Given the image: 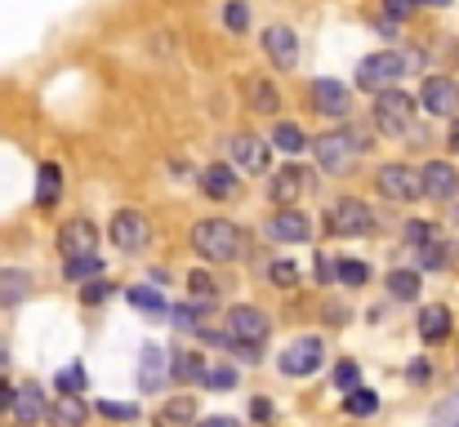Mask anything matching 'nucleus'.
Returning a JSON list of instances; mask_svg holds the SVG:
<instances>
[{
  "label": "nucleus",
  "instance_id": "de8ad7c7",
  "mask_svg": "<svg viewBox=\"0 0 459 427\" xmlns=\"http://www.w3.org/2000/svg\"><path fill=\"white\" fill-rule=\"evenodd\" d=\"M415 9V0H388V18H406Z\"/></svg>",
  "mask_w": 459,
  "mask_h": 427
},
{
  "label": "nucleus",
  "instance_id": "6ab92c4d",
  "mask_svg": "<svg viewBox=\"0 0 459 427\" xmlns=\"http://www.w3.org/2000/svg\"><path fill=\"white\" fill-rule=\"evenodd\" d=\"M246 103H250V112H259V116H277L281 94H277V85H273L268 76H250V81H246Z\"/></svg>",
  "mask_w": 459,
  "mask_h": 427
},
{
  "label": "nucleus",
  "instance_id": "dca6fc26",
  "mask_svg": "<svg viewBox=\"0 0 459 427\" xmlns=\"http://www.w3.org/2000/svg\"><path fill=\"white\" fill-rule=\"evenodd\" d=\"M264 54L277 63V72H290V67L299 63V40H295V31H290V27H268V31H264Z\"/></svg>",
  "mask_w": 459,
  "mask_h": 427
},
{
  "label": "nucleus",
  "instance_id": "ddd939ff",
  "mask_svg": "<svg viewBox=\"0 0 459 427\" xmlns=\"http://www.w3.org/2000/svg\"><path fill=\"white\" fill-rule=\"evenodd\" d=\"M268 147H273V142L255 139V134H232V139H228L232 169H241V174H264V169H268Z\"/></svg>",
  "mask_w": 459,
  "mask_h": 427
},
{
  "label": "nucleus",
  "instance_id": "5701e85b",
  "mask_svg": "<svg viewBox=\"0 0 459 427\" xmlns=\"http://www.w3.org/2000/svg\"><path fill=\"white\" fill-rule=\"evenodd\" d=\"M304 169L299 165H286V169H277V178L268 183V196H273V205H290L299 192H304Z\"/></svg>",
  "mask_w": 459,
  "mask_h": 427
},
{
  "label": "nucleus",
  "instance_id": "2f4dec72",
  "mask_svg": "<svg viewBox=\"0 0 459 427\" xmlns=\"http://www.w3.org/2000/svg\"><path fill=\"white\" fill-rule=\"evenodd\" d=\"M343 410H348L352 419H370V414L379 410V397H375L370 388H352V392H343Z\"/></svg>",
  "mask_w": 459,
  "mask_h": 427
},
{
  "label": "nucleus",
  "instance_id": "39448f33",
  "mask_svg": "<svg viewBox=\"0 0 459 427\" xmlns=\"http://www.w3.org/2000/svg\"><path fill=\"white\" fill-rule=\"evenodd\" d=\"M411 121H415V98L411 94H402V90L375 94V125L384 134H411Z\"/></svg>",
  "mask_w": 459,
  "mask_h": 427
},
{
  "label": "nucleus",
  "instance_id": "9b49d317",
  "mask_svg": "<svg viewBox=\"0 0 459 427\" xmlns=\"http://www.w3.org/2000/svg\"><path fill=\"white\" fill-rule=\"evenodd\" d=\"M58 254L63 259H85V254H99V227L90 218H67L58 227Z\"/></svg>",
  "mask_w": 459,
  "mask_h": 427
},
{
  "label": "nucleus",
  "instance_id": "9d476101",
  "mask_svg": "<svg viewBox=\"0 0 459 427\" xmlns=\"http://www.w3.org/2000/svg\"><path fill=\"white\" fill-rule=\"evenodd\" d=\"M307 98H312V107L321 116H348L352 112V90L343 81H334V76H316L312 90H307Z\"/></svg>",
  "mask_w": 459,
  "mask_h": 427
},
{
  "label": "nucleus",
  "instance_id": "c03bdc74",
  "mask_svg": "<svg viewBox=\"0 0 459 427\" xmlns=\"http://www.w3.org/2000/svg\"><path fill=\"white\" fill-rule=\"evenodd\" d=\"M268 277H273V285H286V289H290V285L299 281V268H295V263H273Z\"/></svg>",
  "mask_w": 459,
  "mask_h": 427
},
{
  "label": "nucleus",
  "instance_id": "58836bf2",
  "mask_svg": "<svg viewBox=\"0 0 459 427\" xmlns=\"http://www.w3.org/2000/svg\"><path fill=\"white\" fill-rule=\"evenodd\" d=\"M437 241V227L433 223H406V245L411 250H424V245H433Z\"/></svg>",
  "mask_w": 459,
  "mask_h": 427
},
{
  "label": "nucleus",
  "instance_id": "49530a36",
  "mask_svg": "<svg viewBox=\"0 0 459 427\" xmlns=\"http://www.w3.org/2000/svg\"><path fill=\"white\" fill-rule=\"evenodd\" d=\"M250 419H255V423H268V419H273V406H268V401H255V406H250Z\"/></svg>",
  "mask_w": 459,
  "mask_h": 427
},
{
  "label": "nucleus",
  "instance_id": "412c9836",
  "mask_svg": "<svg viewBox=\"0 0 459 427\" xmlns=\"http://www.w3.org/2000/svg\"><path fill=\"white\" fill-rule=\"evenodd\" d=\"M420 338L424 343H446L451 338V312L442 307V303H429V307H420Z\"/></svg>",
  "mask_w": 459,
  "mask_h": 427
},
{
  "label": "nucleus",
  "instance_id": "c85d7f7f",
  "mask_svg": "<svg viewBox=\"0 0 459 427\" xmlns=\"http://www.w3.org/2000/svg\"><path fill=\"white\" fill-rule=\"evenodd\" d=\"M126 298H130L139 312H148V316H165V312H169L165 294H160V289H152V285H130V289H126Z\"/></svg>",
  "mask_w": 459,
  "mask_h": 427
},
{
  "label": "nucleus",
  "instance_id": "72a5a7b5",
  "mask_svg": "<svg viewBox=\"0 0 459 427\" xmlns=\"http://www.w3.org/2000/svg\"><path fill=\"white\" fill-rule=\"evenodd\" d=\"M415 254H420V268H451V259H459L455 245H442V241H433V245H424Z\"/></svg>",
  "mask_w": 459,
  "mask_h": 427
},
{
  "label": "nucleus",
  "instance_id": "f3484780",
  "mask_svg": "<svg viewBox=\"0 0 459 427\" xmlns=\"http://www.w3.org/2000/svg\"><path fill=\"white\" fill-rule=\"evenodd\" d=\"M268 236H273L277 245H299V241L312 236V223H307V214L281 209V214H273V218H268Z\"/></svg>",
  "mask_w": 459,
  "mask_h": 427
},
{
  "label": "nucleus",
  "instance_id": "2eb2a0df",
  "mask_svg": "<svg viewBox=\"0 0 459 427\" xmlns=\"http://www.w3.org/2000/svg\"><path fill=\"white\" fill-rule=\"evenodd\" d=\"M169 383V352H160L156 343H148L139 352V392H160Z\"/></svg>",
  "mask_w": 459,
  "mask_h": 427
},
{
  "label": "nucleus",
  "instance_id": "e433bc0d",
  "mask_svg": "<svg viewBox=\"0 0 459 427\" xmlns=\"http://www.w3.org/2000/svg\"><path fill=\"white\" fill-rule=\"evenodd\" d=\"M334 277H339V285L357 289V285H366V281H370V268H366V263H357V259H343V263L334 268Z\"/></svg>",
  "mask_w": 459,
  "mask_h": 427
},
{
  "label": "nucleus",
  "instance_id": "f704fd0d",
  "mask_svg": "<svg viewBox=\"0 0 459 427\" xmlns=\"http://www.w3.org/2000/svg\"><path fill=\"white\" fill-rule=\"evenodd\" d=\"M165 316H169V325H174V329H187V334H192V329H201V307H196V303H192V307H187V303H174Z\"/></svg>",
  "mask_w": 459,
  "mask_h": 427
},
{
  "label": "nucleus",
  "instance_id": "7ed1b4c3",
  "mask_svg": "<svg viewBox=\"0 0 459 427\" xmlns=\"http://www.w3.org/2000/svg\"><path fill=\"white\" fill-rule=\"evenodd\" d=\"M325 227H330L334 236H343V241H357V236H370V232H375V214H370V205H366V201L343 196V201H334V205H330Z\"/></svg>",
  "mask_w": 459,
  "mask_h": 427
},
{
  "label": "nucleus",
  "instance_id": "1a4fd4ad",
  "mask_svg": "<svg viewBox=\"0 0 459 427\" xmlns=\"http://www.w3.org/2000/svg\"><path fill=\"white\" fill-rule=\"evenodd\" d=\"M277 365H281V374H290V379H312V374L325 365V343L304 334V338H295V343L281 352Z\"/></svg>",
  "mask_w": 459,
  "mask_h": 427
},
{
  "label": "nucleus",
  "instance_id": "864d4df0",
  "mask_svg": "<svg viewBox=\"0 0 459 427\" xmlns=\"http://www.w3.org/2000/svg\"><path fill=\"white\" fill-rule=\"evenodd\" d=\"M455 427H459V423H455Z\"/></svg>",
  "mask_w": 459,
  "mask_h": 427
},
{
  "label": "nucleus",
  "instance_id": "603ef678",
  "mask_svg": "<svg viewBox=\"0 0 459 427\" xmlns=\"http://www.w3.org/2000/svg\"><path fill=\"white\" fill-rule=\"evenodd\" d=\"M424 4H433V9H442V4H451V0H424Z\"/></svg>",
  "mask_w": 459,
  "mask_h": 427
},
{
  "label": "nucleus",
  "instance_id": "7c9ffc66",
  "mask_svg": "<svg viewBox=\"0 0 459 427\" xmlns=\"http://www.w3.org/2000/svg\"><path fill=\"white\" fill-rule=\"evenodd\" d=\"M63 277H67V281H94V277H103V259H99V254L63 259Z\"/></svg>",
  "mask_w": 459,
  "mask_h": 427
},
{
  "label": "nucleus",
  "instance_id": "a211bd4d",
  "mask_svg": "<svg viewBox=\"0 0 459 427\" xmlns=\"http://www.w3.org/2000/svg\"><path fill=\"white\" fill-rule=\"evenodd\" d=\"M13 419L22 427H31V423H40L45 419V392L36 388V383H22V388H13Z\"/></svg>",
  "mask_w": 459,
  "mask_h": 427
},
{
  "label": "nucleus",
  "instance_id": "f03ea898",
  "mask_svg": "<svg viewBox=\"0 0 459 427\" xmlns=\"http://www.w3.org/2000/svg\"><path fill=\"white\" fill-rule=\"evenodd\" d=\"M402 76H406V58L393 54V49L370 54V58L357 63V90H366V94H384V90H393V81H402Z\"/></svg>",
  "mask_w": 459,
  "mask_h": 427
},
{
  "label": "nucleus",
  "instance_id": "a878e982",
  "mask_svg": "<svg viewBox=\"0 0 459 427\" xmlns=\"http://www.w3.org/2000/svg\"><path fill=\"white\" fill-rule=\"evenodd\" d=\"M169 379L174 383H201L205 379V356H196V352H169Z\"/></svg>",
  "mask_w": 459,
  "mask_h": 427
},
{
  "label": "nucleus",
  "instance_id": "aec40b11",
  "mask_svg": "<svg viewBox=\"0 0 459 427\" xmlns=\"http://www.w3.org/2000/svg\"><path fill=\"white\" fill-rule=\"evenodd\" d=\"M63 201V165L45 160L36 174V209H54Z\"/></svg>",
  "mask_w": 459,
  "mask_h": 427
},
{
  "label": "nucleus",
  "instance_id": "4468645a",
  "mask_svg": "<svg viewBox=\"0 0 459 427\" xmlns=\"http://www.w3.org/2000/svg\"><path fill=\"white\" fill-rule=\"evenodd\" d=\"M420 98H424V112H433V116H455L459 112V81H451V76H429Z\"/></svg>",
  "mask_w": 459,
  "mask_h": 427
},
{
  "label": "nucleus",
  "instance_id": "bb28decb",
  "mask_svg": "<svg viewBox=\"0 0 459 427\" xmlns=\"http://www.w3.org/2000/svg\"><path fill=\"white\" fill-rule=\"evenodd\" d=\"M388 294L397 298V303H415L420 298V268H397V272H388Z\"/></svg>",
  "mask_w": 459,
  "mask_h": 427
},
{
  "label": "nucleus",
  "instance_id": "4be33fe9",
  "mask_svg": "<svg viewBox=\"0 0 459 427\" xmlns=\"http://www.w3.org/2000/svg\"><path fill=\"white\" fill-rule=\"evenodd\" d=\"M196 183H201V192H205V196L228 201V196L237 192V169H232V165H205Z\"/></svg>",
  "mask_w": 459,
  "mask_h": 427
},
{
  "label": "nucleus",
  "instance_id": "0eeeda50",
  "mask_svg": "<svg viewBox=\"0 0 459 427\" xmlns=\"http://www.w3.org/2000/svg\"><path fill=\"white\" fill-rule=\"evenodd\" d=\"M357 151H361V142L352 139L348 130H330V134L312 139V156H316V165H321L325 174H343V169L357 160Z\"/></svg>",
  "mask_w": 459,
  "mask_h": 427
},
{
  "label": "nucleus",
  "instance_id": "ea45409f",
  "mask_svg": "<svg viewBox=\"0 0 459 427\" xmlns=\"http://www.w3.org/2000/svg\"><path fill=\"white\" fill-rule=\"evenodd\" d=\"M99 414H103V419H117V423H134V419H139V406H121V401H99Z\"/></svg>",
  "mask_w": 459,
  "mask_h": 427
},
{
  "label": "nucleus",
  "instance_id": "09e8293b",
  "mask_svg": "<svg viewBox=\"0 0 459 427\" xmlns=\"http://www.w3.org/2000/svg\"><path fill=\"white\" fill-rule=\"evenodd\" d=\"M196 427H241L237 419H223V414H214V419H205V423H196Z\"/></svg>",
  "mask_w": 459,
  "mask_h": 427
},
{
  "label": "nucleus",
  "instance_id": "393cba45",
  "mask_svg": "<svg viewBox=\"0 0 459 427\" xmlns=\"http://www.w3.org/2000/svg\"><path fill=\"white\" fill-rule=\"evenodd\" d=\"M156 427H196V401L192 397H174L156 410Z\"/></svg>",
  "mask_w": 459,
  "mask_h": 427
},
{
  "label": "nucleus",
  "instance_id": "f257e3e1",
  "mask_svg": "<svg viewBox=\"0 0 459 427\" xmlns=\"http://www.w3.org/2000/svg\"><path fill=\"white\" fill-rule=\"evenodd\" d=\"M192 250L205 259V263H232L246 254V232L228 218H205L192 227Z\"/></svg>",
  "mask_w": 459,
  "mask_h": 427
},
{
  "label": "nucleus",
  "instance_id": "c9c22d12",
  "mask_svg": "<svg viewBox=\"0 0 459 427\" xmlns=\"http://www.w3.org/2000/svg\"><path fill=\"white\" fill-rule=\"evenodd\" d=\"M54 388H58V397H81V392H85V370H81V365H67V370H58Z\"/></svg>",
  "mask_w": 459,
  "mask_h": 427
},
{
  "label": "nucleus",
  "instance_id": "20e7f679",
  "mask_svg": "<svg viewBox=\"0 0 459 427\" xmlns=\"http://www.w3.org/2000/svg\"><path fill=\"white\" fill-rule=\"evenodd\" d=\"M228 347L232 343H250V347H264V338L273 334V320H268V312L264 307H250V303H241V307H232L228 312Z\"/></svg>",
  "mask_w": 459,
  "mask_h": 427
},
{
  "label": "nucleus",
  "instance_id": "6e6552de",
  "mask_svg": "<svg viewBox=\"0 0 459 427\" xmlns=\"http://www.w3.org/2000/svg\"><path fill=\"white\" fill-rule=\"evenodd\" d=\"M108 236H112L117 250L139 254V250H148V241H152V223H148V214H139V209H117Z\"/></svg>",
  "mask_w": 459,
  "mask_h": 427
},
{
  "label": "nucleus",
  "instance_id": "79ce46f5",
  "mask_svg": "<svg viewBox=\"0 0 459 427\" xmlns=\"http://www.w3.org/2000/svg\"><path fill=\"white\" fill-rule=\"evenodd\" d=\"M210 392H228V388H237V374L232 370H205V379H201Z\"/></svg>",
  "mask_w": 459,
  "mask_h": 427
},
{
  "label": "nucleus",
  "instance_id": "423d86ee",
  "mask_svg": "<svg viewBox=\"0 0 459 427\" xmlns=\"http://www.w3.org/2000/svg\"><path fill=\"white\" fill-rule=\"evenodd\" d=\"M375 187H379L384 201H397V205H411L415 196H424V192H420V169H411V165H402V160L379 165Z\"/></svg>",
  "mask_w": 459,
  "mask_h": 427
},
{
  "label": "nucleus",
  "instance_id": "473e14b6",
  "mask_svg": "<svg viewBox=\"0 0 459 427\" xmlns=\"http://www.w3.org/2000/svg\"><path fill=\"white\" fill-rule=\"evenodd\" d=\"M273 142H277V147H281L286 156H299V151H304V147H307L304 130H299V125H290V121H281V125L273 130Z\"/></svg>",
  "mask_w": 459,
  "mask_h": 427
},
{
  "label": "nucleus",
  "instance_id": "c756f323",
  "mask_svg": "<svg viewBox=\"0 0 459 427\" xmlns=\"http://www.w3.org/2000/svg\"><path fill=\"white\" fill-rule=\"evenodd\" d=\"M85 419H90V406L81 397H58L54 401V423L58 427H85Z\"/></svg>",
  "mask_w": 459,
  "mask_h": 427
},
{
  "label": "nucleus",
  "instance_id": "8fccbe9b",
  "mask_svg": "<svg viewBox=\"0 0 459 427\" xmlns=\"http://www.w3.org/2000/svg\"><path fill=\"white\" fill-rule=\"evenodd\" d=\"M446 142H451V151H459V116L451 121V134H446Z\"/></svg>",
  "mask_w": 459,
  "mask_h": 427
},
{
  "label": "nucleus",
  "instance_id": "4c0bfd02",
  "mask_svg": "<svg viewBox=\"0 0 459 427\" xmlns=\"http://www.w3.org/2000/svg\"><path fill=\"white\" fill-rule=\"evenodd\" d=\"M223 22H228V31H246L250 27V4L246 0H228V9H223Z\"/></svg>",
  "mask_w": 459,
  "mask_h": 427
},
{
  "label": "nucleus",
  "instance_id": "a19ab883",
  "mask_svg": "<svg viewBox=\"0 0 459 427\" xmlns=\"http://www.w3.org/2000/svg\"><path fill=\"white\" fill-rule=\"evenodd\" d=\"M334 383H339L343 392H352V388H361V365H357V361H343V365L334 370Z\"/></svg>",
  "mask_w": 459,
  "mask_h": 427
},
{
  "label": "nucleus",
  "instance_id": "f8f14e48",
  "mask_svg": "<svg viewBox=\"0 0 459 427\" xmlns=\"http://www.w3.org/2000/svg\"><path fill=\"white\" fill-rule=\"evenodd\" d=\"M420 192L429 201H455L459 196V169L451 160H429L420 169Z\"/></svg>",
  "mask_w": 459,
  "mask_h": 427
},
{
  "label": "nucleus",
  "instance_id": "cd10ccee",
  "mask_svg": "<svg viewBox=\"0 0 459 427\" xmlns=\"http://www.w3.org/2000/svg\"><path fill=\"white\" fill-rule=\"evenodd\" d=\"M187 289H192V303H196L201 312L219 307V281H214L210 272H201V268H196V272L187 277Z\"/></svg>",
  "mask_w": 459,
  "mask_h": 427
},
{
  "label": "nucleus",
  "instance_id": "a18cd8bd",
  "mask_svg": "<svg viewBox=\"0 0 459 427\" xmlns=\"http://www.w3.org/2000/svg\"><path fill=\"white\" fill-rule=\"evenodd\" d=\"M429 374H433V370H429V361H415V365L406 370V379H411V383H429Z\"/></svg>",
  "mask_w": 459,
  "mask_h": 427
},
{
  "label": "nucleus",
  "instance_id": "37998d69",
  "mask_svg": "<svg viewBox=\"0 0 459 427\" xmlns=\"http://www.w3.org/2000/svg\"><path fill=\"white\" fill-rule=\"evenodd\" d=\"M108 294H112V285L103 281V277H94L90 285H81V303H103Z\"/></svg>",
  "mask_w": 459,
  "mask_h": 427
},
{
  "label": "nucleus",
  "instance_id": "3c124183",
  "mask_svg": "<svg viewBox=\"0 0 459 427\" xmlns=\"http://www.w3.org/2000/svg\"><path fill=\"white\" fill-rule=\"evenodd\" d=\"M4 370H9V343L0 338V374H4Z\"/></svg>",
  "mask_w": 459,
  "mask_h": 427
},
{
  "label": "nucleus",
  "instance_id": "b1692460",
  "mask_svg": "<svg viewBox=\"0 0 459 427\" xmlns=\"http://www.w3.org/2000/svg\"><path fill=\"white\" fill-rule=\"evenodd\" d=\"M31 294V277L22 268H0V307H18Z\"/></svg>",
  "mask_w": 459,
  "mask_h": 427
}]
</instances>
